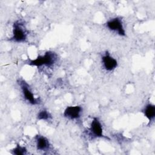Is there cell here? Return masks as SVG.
I'll use <instances>...</instances> for the list:
<instances>
[{"mask_svg": "<svg viewBox=\"0 0 155 155\" xmlns=\"http://www.w3.org/2000/svg\"><path fill=\"white\" fill-rule=\"evenodd\" d=\"M58 59V55L53 51H47L44 54L38 56L35 59L30 61L28 64L31 66L50 67L54 64Z\"/></svg>", "mask_w": 155, "mask_h": 155, "instance_id": "1", "label": "cell"}, {"mask_svg": "<svg viewBox=\"0 0 155 155\" xmlns=\"http://www.w3.org/2000/svg\"><path fill=\"white\" fill-rule=\"evenodd\" d=\"M88 131L90 136L93 137H105L108 139V137H105L103 134L102 126L97 117L93 118L90 127L88 128Z\"/></svg>", "mask_w": 155, "mask_h": 155, "instance_id": "5", "label": "cell"}, {"mask_svg": "<svg viewBox=\"0 0 155 155\" xmlns=\"http://www.w3.org/2000/svg\"><path fill=\"white\" fill-rule=\"evenodd\" d=\"M18 84L21 87L23 96L24 99L31 105H36L39 104L40 101L38 98H36L34 96L32 91H31L28 85L23 80H19Z\"/></svg>", "mask_w": 155, "mask_h": 155, "instance_id": "3", "label": "cell"}, {"mask_svg": "<svg viewBox=\"0 0 155 155\" xmlns=\"http://www.w3.org/2000/svg\"><path fill=\"white\" fill-rule=\"evenodd\" d=\"M37 118L39 120H47L51 118V116L50 114V113L45 110H42L40 111L38 115H37Z\"/></svg>", "mask_w": 155, "mask_h": 155, "instance_id": "11", "label": "cell"}, {"mask_svg": "<svg viewBox=\"0 0 155 155\" xmlns=\"http://www.w3.org/2000/svg\"><path fill=\"white\" fill-rule=\"evenodd\" d=\"M36 140V148L40 151H47L50 148V143L49 140L44 136L38 134L35 137Z\"/></svg>", "mask_w": 155, "mask_h": 155, "instance_id": "8", "label": "cell"}, {"mask_svg": "<svg viewBox=\"0 0 155 155\" xmlns=\"http://www.w3.org/2000/svg\"><path fill=\"white\" fill-rule=\"evenodd\" d=\"M27 152V150L25 147L21 146L18 144L11 151L12 154L16 155H24L26 154Z\"/></svg>", "mask_w": 155, "mask_h": 155, "instance_id": "10", "label": "cell"}, {"mask_svg": "<svg viewBox=\"0 0 155 155\" xmlns=\"http://www.w3.org/2000/svg\"><path fill=\"white\" fill-rule=\"evenodd\" d=\"M82 108L81 106H68L64 111V116L69 119H77L81 117Z\"/></svg>", "mask_w": 155, "mask_h": 155, "instance_id": "7", "label": "cell"}, {"mask_svg": "<svg viewBox=\"0 0 155 155\" xmlns=\"http://www.w3.org/2000/svg\"><path fill=\"white\" fill-rule=\"evenodd\" d=\"M102 64L104 69L108 71L114 70L118 65L117 60L112 57L108 52H106V53L102 56Z\"/></svg>", "mask_w": 155, "mask_h": 155, "instance_id": "6", "label": "cell"}, {"mask_svg": "<svg viewBox=\"0 0 155 155\" xmlns=\"http://www.w3.org/2000/svg\"><path fill=\"white\" fill-rule=\"evenodd\" d=\"M145 116L148 119L149 122H151L155 117V106L152 104H148L142 110Z\"/></svg>", "mask_w": 155, "mask_h": 155, "instance_id": "9", "label": "cell"}, {"mask_svg": "<svg viewBox=\"0 0 155 155\" xmlns=\"http://www.w3.org/2000/svg\"><path fill=\"white\" fill-rule=\"evenodd\" d=\"M12 33L10 41L15 42H24L26 41L27 32L24 25L21 21H17L13 23Z\"/></svg>", "mask_w": 155, "mask_h": 155, "instance_id": "2", "label": "cell"}, {"mask_svg": "<svg viewBox=\"0 0 155 155\" xmlns=\"http://www.w3.org/2000/svg\"><path fill=\"white\" fill-rule=\"evenodd\" d=\"M106 27L110 30L116 33L120 36H125V31L123 23L121 19L119 18L116 17L108 20L106 22Z\"/></svg>", "mask_w": 155, "mask_h": 155, "instance_id": "4", "label": "cell"}]
</instances>
